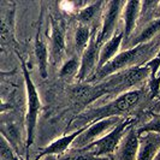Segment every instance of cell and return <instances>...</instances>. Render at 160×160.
<instances>
[{
  "mask_svg": "<svg viewBox=\"0 0 160 160\" xmlns=\"http://www.w3.org/2000/svg\"><path fill=\"white\" fill-rule=\"evenodd\" d=\"M90 30H89L88 25H84V24H80L77 28H76V32H75V48L78 53H83L86 51V48L88 47L89 42H90Z\"/></svg>",
  "mask_w": 160,
  "mask_h": 160,
  "instance_id": "cell-18",
  "label": "cell"
},
{
  "mask_svg": "<svg viewBox=\"0 0 160 160\" xmlns=\"http://www.w3.org/2000/svg\"><path fill=\"white\" fill-rule=\"evenodd\" d=\"M142 92L135 89V90H129L127 93L122 94L119 98H117L114 101L106 105L105 107L98 108L94 112L89 113L88 118L92 120H100L108 117H117V114L122 112H127L130 108H132L137 102L141 100Z\"/></svg>",
  "mask_w": 160,
  "mask_h": 160,
  "instance_id": "cell-4",
  "label": "cell"
},
{
  "mask_svg": "<svg viewBox=\"0 0 160 160\" xmlns=\"http://www.w3.org/2000/svg\"><path fill=\"white\" fill-rule=\"evenodd\" d=\"M120 119L118 117H108V118H104V119L96 120L92 125H89L86 128V130L81 134L80 136L76 138L75 141V146L80 149V148H84L88 144L95 142L96 140L101 138V135L106 132V131H111L112 129L116 128V124H118Z\"/></svg>",
  "mask_w": 160,
  "mask_h": 160,
  "instance_id": "cell-6",
  "label": "cell"
},
{
  "mask_svg": "<svg viewBox=\"0 0 160 160\" xmlns=\"http://www.w3.org/2000/svg\"><path fill=\"white\" fill-rule=\"evenodd\" d=\"M39 160H56L52 155H47V157H43V158H41V159Z\"/></svg>",
  "mask_w": 160,
  "mask_h": 160,
  "instance_id": "cell-25",
  "label": "cell"
},
{
  "mask_svg": "<svg viewBox=\"0 0 160 160\" xmlns=\"http://www.w3.org/2000/svg\"><path fill=\"white\" fill-rule=\"evenodd\" d=\"M21 62H22V69H23L24 80H25V88H27L28 112H27L25 124H27V147H29L34 141V130H35V125H36V122H38V114L40 112L41 101L39 93L35 88L32 78H30L27 65H25L22 58H21Z\"/></svg>",
  "mask_w": 160,
  "mask_h": 160,
  "instance_id": "cell-3",
  "label": "cell"
},
{
  "mask_svg": "<svg viewBox=\"0 0 160 160\" xmlns=\"http://www.w3.org/2000/svg\"><path fill=\"white\" fill-rule=\"evenodd\" d=\"M62 160H105V159H100V157H95V155H92L89 153L82 152V153H77V154L66 155Z\"/></svg>",
  "mask_w": 160,
  "mask_h": 160,
  "instance_id": "cell-24",
  "label": "cell"
},
{
  "mask_svg": "<svg viewBox=\"0 0 160 160\" xmlns=\"http://www.w3.org/2000/svg\"><path fill=\"white\" fill-rule=\"evenodd\" d=\"M80 66H81V62L77 58L69 59L68 62H65L64 65L60 69V77L66 78V77H72L75 75H78Z\"/></svg>",
  "mask_w": 160,
  "mask_h": 160,
  "instance_id": "cell-20",
  "label": "cell"
},
{
  "mask_svg": "<svg viewBox=\"0 0 160 160\" xmlns=\"http://www.w3.org/2000/svg\"><path fill=\"white\" fill-rule=\"evenodd\" d=\"M0 152H1V159L2 160H16L15 155L12 153V149L10 147V144L8 143L5 136L2 135L1 137V144H0Z\"/></svg>",
  "mask_w": 160,
  "mask_h": 160,
  "instance_id": "cell-23",
  "label": "cell"
},
{
  "mask_svg": "<svg viewBox=\"0 0 160 160\" xmlns=\"http://www.w3.org/2000/svg\"><path fill=\"white\" fill-rule=\"evenodd\" d=\"M51 54L54 63H59L65 53V35L63 25L54 18L51 21Z\"/></svg>",
  "mask_w": 160,
  "mask_h": 160,
  "instance_id": "cell-10",
  "label": "cell"
},
{
  "mask_svg": "<svg viewBox=\"0 0 160 160\" xmlns=\"http://www.w3.org/2000/svg\"><path fill=\"white\" fill-rule=\"evenodd\" d=\"M140 5H141V2H138V1L124 2V18L125 19H124V30H123L124 39L123 40L128 41L135 29L138 12H140Z\"/></svg>",
  "mask_w": 160,
  "mask_h": 160,
  "instance_id": "cell-14",
  "label": "cell"
},
{
  "mask_svg": "<svg viewBox=\"0 0 160 160\" xmlns=\"http://www.w3.org/2000/svg\"><path fill=\"white\" fill-rule=\"evenodd\" d=\"M140 147L137 160H153L160 149V134L140 135Z\"/></svg>",
  "mask_w": 160,
  "mask_h": 160,
  "instance_id": "cell-11",
  "label": "cell"
},
{
  "mask_svg": "<svg viewBox=\"0 0 160 160\" xmlns=\"http://www.w3.org/2000/svg\"><path fill=\"white\" fill-rule=\"evenodd\" d=\"M137 135H143V134H160V116L154 117L148 123L143 124V127L137 129Z\"/></svg>",
  "mask_w": 160,
  "mask_h": 160,
  "instance_id": "cell-22",
  "label": "cell"
},
{
  "mask_svg": "<svg viewBox=\"0 0 160 160\" xmlns=\"http://www.w3.org/2000/svg\"><path fill=\"white\" fill-rule=\"evenodd\" d=\"M132 125V119L120 120L119 123L116 125V128L112 129L107 135L102 136L101 138L96 140L95 142L88 144L87 147L82 148V152L89 153L95 157H101L105 154H111L113 153L118 144L120 143L122 138L127 134L129 128Z\"/></svg>",
  "mask_w": 160,
  "mask_h": 160,
  "instance_id": "cell-2",
  "label": "cell"
},
{
  "mask_svg": "<svg viewBox=\"0 0 160 160\" xmlns=\"http://www.w3.org/2000/svg\"><path fill=\"white\" fill-rule=\"evenodd\" d=\"M140 137L131 125L116 149V160H137Z\"/></svg>",
  "mask_w": 160,
  "mask_h": 160,
  "instance_id": "cell-8",
  "label": "cell"
},
{
  "mask_svg": "<svg viewBox=\"0 0 160 160\" xmlns=\"http://www.w3.org/2000/svg\"><path fill=\"white\" fill-rule=\"evenodd\" d=\"M35 56L38 59V63H39V68H40V73L42 78H46L48 75V51L47 46L43 41L41 40L40 35L38 34L36 36V40H35Z\"/></svg>",
  "mask_w": 160,
  "mask_h": 160,
  "instance_id": "cell-17",
  "label": "cell"
},
{
  "mask_svg": "<svg viewBox=\"0 0 160 160\" xmlns=\"http://www.w3.org/2000/svg\"><path fill=\"white\" fill-rule=\"evenodd\" d=\"M155 58H158V60H159V62H160V51H159V52H158V56L155 57ZM158 78H159V80H160V71H159V76H158Z\"/></svg>",
  "mask_w": 160,
  "mask_h": 160,
  "instance_id": "cell-27",
  "label": "cell"
},
{
  "mask_svg": "<svg viewBox=\"0 0 160 160\" xmlns=\"http://www.w3.org/2000/svg\"><path fill=\"white\" fill-rule=\"evenodd\" d=\"M160 30V18L159 19H153L152 22L147 24L143 29L140 32V34L131 42V47H136L138 45L151 42L154 38V35Z\"/></svg>",
  "mask_w": 160,
  "mask_h": 160,
  "instance_id": "cell-16",
  "label": "cell"
},
{
  "mask_svg": "<svg viewBox=\"0 0 160 160\" xmlns=\"http://www.w3.org/2000/svg\"><path fill=\"white\" fill-rule=\"evenodd\" d=\"M155 48V43L151 41L147 43L138 45L136 47H131L122 52L113 58L111 62H108L98 71L99 78H105L110 75H113L114 72H120L130 68L138 66L140 63H147L146 58L152 56V52Z\"/></svg>",
  "mask_w": 160,
  "mask_h": 160,
  "instance_id": "cell-1",
  "label": "cell"
},
{
  "mask_svg": "<svg viewBox=\"0 0 160 160\" xmlns=\"http://www.w3.org/2000/svg\"><path fill=\"white\" fill-rule=\"evenodd\" d=\"M99 48L100 47L96 43V39L94 36H92L88 47L86 48V51L82 53L80 72L77 75V77H78L80 81L86 80L90 75V72L94 70L95 65L99 64V53H100Z\"/></svg>",
  "mask_w": 160,
  "mask_h": 160,
  "instance_id": "cell-9",
  "label": "cell"
},
{
  "mask_svg": "<svg viewBox=\"0 0 160 160\" xmlns=\"http://www.w3.org/2000/svg\"><path fill=\"white\" fill-rule=\"evenodd\" d=\"M108 90L104 86H77L73 89V96H76L84 104H88L94 99L106 94Z\"/></svg>",
  "mask_w": 160,
  "mask_h": 160,
  "instance_id": "cell-15",
  "label": "cell"
},
{
  "mask_svg": "<svg viewBox=\"0 0 160 160\" xmlns=\"http://www.w3.org/2000/svg\"><path fill=\"white\" fill-rule=\"evenodd\" d=\"M86 128H87V125H84L83 128L78 129L77 131L72 132L70 135L63 136L62 138H59V140H57L54 142H52V143L49 144L48 147H46L43 151H41L36 160L41 159V158H43V157H47V155H59V154H63V153L76 141V138L86 130Z\"/></svg>",
  "mask_w": 160,
  "mask_h": 160,
  "instance_id": "cell-12",
  "label": "cell"
},
{
  "mask_svg": "<svg viewBox=\"0 0 160 160\" xmlns=\"http://www.w3.org/2000/svg\"><path fill=\"white\" fill-rule=\"evenodd\" d=\"M153 160H160V149L158 151V153H157V155L154 157V159Z\"/></svg>",
  "mask_w": 160,
  "mask_h": 160,
  "instance_id": "cell-26",
  "label": "cell"
},
{
  "mask_svg": "<svg viewBox=\"0 0 160 160\" xmlns=\"http://www.w3.org/2000/svg\"><path fill=\"white\" fill-rule=\"evenodd\" d=\"M151 75V68L147 64L143 66H135L127 70L118 72L117 76H114L112 80L105 83V87L107 90L114 89L116 87L119 88H131L134 86L138 84L140 82L146 80Z\"/></svg>",
  "mask_w": 160,
  "mask_h": 160,
  "instance_id": "cell-5",
  "label": "cell"
},
{
  "mask_svg": "<svg viewBox=\"0 0 160 160\" xmlns=\"http://www.w3.org/2000/svg\"><path fill=\"white\" fill-rule=\"evenodd\" d=\"M123 39H124V35H123V32H120L117 35H113L105 45L100 47L99 64H98L99 69H101L104 65H106L108 62H111L113 58L117 56V51L119 49V46Z\"/></svg>",
  "mask_w": 160,
  "mask_h": 160,
  "instance_id": "cell-13",
  "label": "cell"
},
{
  "mask_svg": "<svg viewBox=\"0 0 160 160\" xmlns=\"http://www.w3.org/2000/svg\"><path fill=\"white\" fill-rule=\"evenodd\" d=\"M101 5V2H95V4H92V5H88L87 8H82L80 12H78V21H80V24H84L87 25V23H89L93 17L95 16L96 11L99 6Z\"/></svg>",
  "mask_w": 160,
  "mask_h": 160,
  "instance_id": "cell-21",
  "label": "cell"
},
{
  "mask_svg": "<svg viewBox=\"0 0 160 160\" xmlns=\"http://www.w3.org/2000/svg\"><path fill=\"white\" fill-rule=\"evenodd\" d=\"M8 15L6 17L1 16V22H0V42H1V46L4 47L5 45L11 43L12 41V27L11 23L8 21Z\"/></svg>",
  "mask_w": 160,
  "mask_h": 160,
  "instance_id": "cell-19",
  "label": "cell"
},
{
  "mask_svg": "<svg viewBox=\"0 0 160 160\" xmlns=\"http://www.w3.org/2000/svg\"><path fill=\"white\" fill-rule=\"evenodd\" d=\"M122 5H124V2L118 1V0L110 1L107 4L104 15V19H102L101 30H100V34L96 38V43L99 45V47L105 45L113 35V32H114V29L117 27V22H118V18H119Z\"/></svg>",
  "mask_w": 160,
  "mask_h": 160,
  "instance_id": "cell-7",
  "label": "cell"
}]
</instances>
